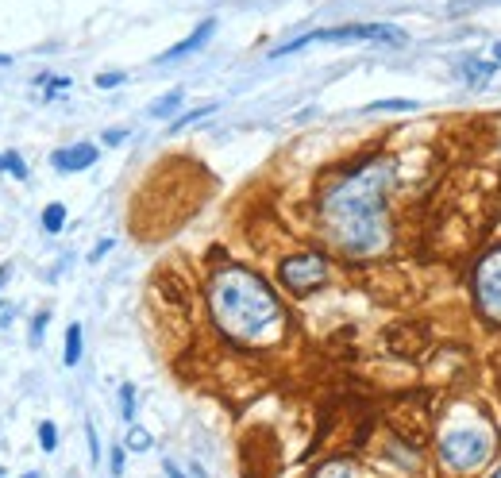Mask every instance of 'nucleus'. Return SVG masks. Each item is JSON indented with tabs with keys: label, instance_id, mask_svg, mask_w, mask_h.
Instances as JSON below:
<instances>
[{
	"label": "nucleus",
	"instance_id": "obj_12",
	"mask_svg": "<svg viewBox=\"0 0 501 478\" xmlns=\"http://www.w3.org/2000/svg\"><path fill=\"white\" fill-rule=\"evenodd\" d=\"M62 228H66V204H58V201L47 204V209H43V232L58 235Z\"/></svg>",
	"mask_w": 501,
	"mask_h": 478
},
{
	"label": "nucleus",
	"instance_id": "obj_25",
	"mask_svg": "<svg viewBox=\"0 0 501 478\" xmlns=\"http://www.w3.org/2000/svg\"><path fill=\"white\" fill-rule=\"evenodd\" d=\"M109 463H112V474H124V448H112Z\"/></svg>",
	"mask_w": 501,
	"mask_h": 478
},
{
	"label": "nucleus",
	"instance_id": "obj_31",
	"mask_svg": "<svg viewBox=\"0 0 501 478\" xmlns=\"http://www.w3.org/2000/svg\"><path fill=\"white\" fill-rule=\"evenodd\" d=\"M0 66H12V59H8V54H0Z\"/></svg>",
	"mask_w": 501,
	"mask_h": 478
},
{
	"label": "nucleus",
	"instance_id": "obj_17",
	"mask_svg": "<svg viewBox=\"0 0 501 478\" xmlns=\"http://www.w3.org/2000/svg\"><path fill=\"white\" fill-rule=\"evenodd\" d=\"M313 478H351V463H343V459H335V463H324V467H316Z\"/></svg>",
	"mask_w": 501,
	"mask_h": 478
},
{
	"label": "nucleus",
	"instance_id": "obj_9",
	"mask_svg": "<svg viewBox=\"0 0 501 478\" xmlns=\"http://www.w3.org/2000/svg\"><path fill=\"white\" fill-rule=\"evenodd\" d=\"M182 101H185V93H182V89H170V93L162 97V101H154L147 112H151L154 120H166V116H174V112L182 109Z\"/></svg>",
	"mask_w": 501,
	"mask_h": 478
},
{
	"label": "nucleus",
	"instance_id": "obj_7",
	"mask_svg": "<svg viewBox=\"0 0 501 478\" xmlns=\"http://www.w3.org/2000/svg\"><path fill=\"white\" fill-rule=\"evenodd\" d=\"M97 147L93 143H73V147H62V151L51 154L54 170H62V174H78V170H89L97 162Z\"/></svg>",
	"mask_w": 501,
	"mask_h": 478
},
{
	"label": "nucleus",
	"instance_id": "obj_34",
	"mask_svg": "<svg viewBox=\"0 0 501 478\" xmlns=\"http://www.w3.org/2000/svg\"><path fill=\"white\" fill-rule=\"evenodd\" d=\"M23 478H39V474H23Z\"/></svg>",
	"mask_w": 501,
	"mask_h": 478
},
{
	"label": "nucleus",
	"instance_id": "obj_21",
	"mask_svg": "<svg viewBox=\"0 0 501 478\" xmlns=\"http://www.w3.org/2000/svg\"><path fill=\"white\" fill-rule=\"evenodd\" d=\"M47 324H51V312H39L35 320H31V343L39 348V340L47 336Z\"/></svg>",
	"mask_w": 501,
	"mask_h": 478
},
{
	"label": "nucleus",
	"instance_id": "obj_32",
	"mask_svg": "<svg viewBox=\"0 0 501 478\" xmlns=\"http://www.w3.org/2000/svg\"><path fill=\"white\" fill-rule=\"evenodd\" d=\"M494 59H497V62H501V43H497V47H494Z\"/></svg>",
	"mask_w": 501,
	"mask_h": 478
},
{
	"label": "nucleus",
	"instance_id": "obj_15",
	"mask_svg": "<svg viewBox=\"0 0 501 478\" xmlns=\"http://www.w3.org/2000/svg\"><path fill=\"white\" fill-rule=\"evenodd\" d=\"M135 386L131 382H124L120 386V413H124V420H135Z\"/></svg>",
	"mask_w": 501,
	"mask_h": 478
},
{
	"label": "nucleus",
	"instance_id": "obj_22",
	"mask_svg": "<svg viewBox=\"0 0 501 478\" xmlns=\"http://www.w3.org/2000/svg\"><path fill=\"white\" fill-rule=\"evenodd\" d=\"M85 436H89V455H93V463H101V443H97V428H93V420H85Z\"/></svg>",
	"mask_w": 501,
	"mask_h": 478
},
{
	"label": "nucleus",
	"instance_id": "obj_4",
	"mask_svg": "<svg viewBox=\"0 0 501 478\" xmlns=\"http://www.w3.org/2000/svg\"><path fill=\"white\" fill-rule=\"evenodd\" d=\"M490 451H494L490 428H451L440 436V459L451 471H474L490 459Z\"/></svg>",
	"mask_w": 501,
	"mask_h": 478
},
{
	"label": "nucleus",
	"instance_id": "obj_29",
	"mask_svg": "<svg viewBox=\"0 0 501 478\" xmlns=\"http://www.w3.org/2000/svg\"><path fill=\"white\" fill-rule=\"evenodd\" d=\"M8 274H12V262H0V290H4V282H8Z\"/></svg>",
	"mask_w": 501,
	"mask_h": 478
},
{
	"label": "nucleus",
	"instance_id": "obj_28",
	"mask_svg": "<svg viewBox=\"0 0 501 478\" xmlns=\"http://www.w3.org/2000/svg\"><path fill=\"white\" fill-rule=\"evenodd\" d=\"M162 467H166V478H185L182 471H178V463H170V459H166V463H162Z\"/></svg>",
	"mask_w": 501,
	"mask_h": 478
},
{
	"label": "nucleus",
	"instance_id": "obj_13",
	"mask_svg": "<svg viewBox=\"0 0 501 478\" xmlns=\"http://www.w3.org/2000/svg\"><path fill=\"white\" fill-rule=\"evenodd\" d=\"M0 170H4V174H12L16 181H27V162H23L16 151L0 154Z\"/></svg>",
	"mask_w": 501,
	"mask_h": 478
},
{
	"label": "nucleus",
	"instance_id": "obj_19",
	"mask_svg": "<svg viewBox=\"0 0 501 478\" xmlns=\"http://www.w3.org/2000/svg\"><path fill=\"white\" fill-rule=\"evenodd\" d=\"M35 81L43 85L47 97H58V93H66V89H70V78H47V73H43V78H35Z\"/></svg>",
	"mask_w": 501,
	"mask_h": 478
},
{
	"label": "nucleus",
	"instance_id": "obj_2",
	"mask_svg": "<svg viewBox=\"0 0 501 478\" xmlns=\"http://www.w3.org/2000/svg\"><path fill=\"white\" fill-rule=\"evenodd\" d=\"M212 324L240 348H270L285 336V309L262 274L247 266H220L209 278Z\"/></svg>",
	"mask_w": 501,
	"mask_h": 478
},
{
	"label": "nucleus",
	"instance_id": "obj_14",
	"mask_svg": "<svg viewBox=\"0 0 501 478\" xmlns=\"http://www.w3.org/2000/svg\"><path fill=\"white\" fill-rule=\"evenodd\" d=\"M151 432L147 428H139V424H131L128 428V436H124V448H131V451H151Z\"/></svg>",
	"mask_w": 501,
	"mask_h": 478
},
{
	"label": "nucleus",
	"instance_id": "obj_8",
	"mask_svg": "<svg viewBox=\"0 0 501 478\" xmlns=\"http://www.w3.org/2000/svg\"><path fill=\"white\" fill-rule=\"evenodd\" d=\"M212 31H216V20L209 16V20H201L193 31H189V39H182V43H174V47H170V51L162 54L159 62H178V59H189L193 51H201V47L209 43V39H212Z\"/></svg>",
	"mask_w": 501,
	"mask_h": 478
},
{
	"label": "nucleus",
	"instance_id": "obj_18",
	"mask_svg": "<svg viewBox=\"0 0 501 478\" xmlns=\"http://www.w3.org/2000/svg\"><path fill=\"white\" fill-rule=\"evenodd\" d=\"M416 101H374L366 104V112H413Z\"/></svg>",
	"mask_w": 501,
	"mask_h": 478
},
{
	"label": "nucleus",
	"instance_id": "obj_11",
	"mask_svg": "<svg viewBox=\"0 0 501 478\" xmlns=\"http://www.w3.org/2000/svg\"><path fill=\"white\" fill-rule=\"evenodd\" d=\"M490 73H494V62H486V59L463 62V78L471 81V85H482V81H490Z\"/></svg>",
	"mask_w": 501,
	"mask_h": 478
},
{
	"label": "nucleus",
	"instance_id": "obj_24",
	"mask_svg": "<svg viewBox=\"0 0 501 478\" xmlns=\"http://www.w3.org/2000/svg\"><path fill=\"white\" fill-rule=\"evenodd\" d=\"M482 4H501V0H455L451 12H466V8H482Z\"/></svg>",
	"mask_w": 501,
	"mask_h": 478
},
{
	"label": "nucleus",
	"instance_id": "obj_10",
	"mask_svg": "<svg viewBox=\"0 0 501 478\" xmlns=\"http://www.w3.org/2000/svg\"><path fill=\"white\" fill-rule=\"evenodd\" d=\"M62 362H66V367H78V362H81V324H78V320L66 328V351H62Z\"/></svg>",
	"mask_w": 501,
	"mask_h": 478
},
{
	"label": "nucleus",
	"instance_id": "obj_26",
	"mask_svg": "<svg viewBox=\"0 0 501 478\" xmlns=\"http://www.w3.org/2000/svg\"><path fill=\"white\" fill-rule=\"evenodd\" d=\"M124 139H128V131H124V128H120V131H104V143H109V147H120Z\"/></svg>",
	"mask_w": 501,
	"mask_h": 478
},
{
	"label": "nucleus",
	"instance_id": "obj_30",
	"mask_svg": "<svg viewBox=\"0 0 501 478\" xmlns=\"http://www.w3.org/2000/svg\"><path fill=\"white\" fill-rule=\"evenodd\" d=\"M189 478H209V474H204L201 463H193V467H189Z\"/></svg>",
	"mask_w": 501,
	"mask_h": 478
},
{
	"label": "nucleus",
	"instance_id": "obj_1",
	"mask_svg": "<svg viewBox=\"0 0 501 478\" xmlns=\"http://www.w3.org/2000/svg\"><path fill=\"white\" fill-rule=\"evenodd\" d=\"M393 185V162L371 159L335 178L320 197V224L335 251L347 259H374L390 247L385 193Z\"/></svg>",
	"mask_w": 501,
	"mask_h": 478
},
{
	"label": "nucleus",
	"instance_id": "obj_5",
	"mask_svg": "<svg viewBox=\"0 0 501 478\" xmlns=\"http://www.w3.org/2000/svg\"><path fill=\"white\" fill-rule=\"evenodd\" d=\"M278 282L290 293H297V298L320 290V286L328 282V255L324 251H297V255H290V259H282Z\"/></svg>",
	"mask_w": 501,
	"mask_h": 478
},
{
	"label": "nucleus",
	"instance_id": "obj_6",
	"mask_svg": "<svg viewBox=\"0 0 501 478\" xmlns=\"http://www.w3.org/2000/svg\"><path fill=\"white\" fill-rule=\"evenodd\" d=\"M471 290L482 317L501 324V247H494V251H486L478 259V266L471 274Z\"/></svg>",
	"mask_w": 501,
	"mask_h": 478
},
{
	"label": "nucleus",
	"instance_id": "obj_23",
	"mask_svg": "<svg viewBox=\"0 0 501 478\" xmlns=\"http://www.w3.org/2000/svg\"><path fill=\"white\" fill-rule=\"evenodd\" d=\"M124 85V73H97V89H116Z\"/></svg>",
	"mask_w": 501,
	"mask_h": 478
},
{
	"label": "nucleus",
	"instance_id": "obj_33",
	"mask_svg": "<svg viewBox=\"0 0 501 478\" xmlns=\"http://www.w3.org/2000/svg\"><path fill=\"white\" fill-rule=\"evenodd\" d=\"M490 478H501V467H497V471H494V474H490Z\"/></svg>",
	"mask_w": 501,
	"mask_h": 478
},
{
	"label": "nucleus",
	"instance_id": "obj_3",
	"mask_svg": "<svg viewBox=\"0 0 501 478\" xmlns=\"http://www.w3.org/2000/svg\"><path fill=\"white\" fill-rule=\"evenodd\" d=\"M313 43H390V47H405V31L393 27V23H343V27H320L309 31L301 39H290V43L274 47L270 59H285V54H297Z\"/></svg>",
	"mask_w": 501,
	"mask_h": 478
},
{
	"label": "nucleus",
	"instance_id": "obj_27",
	"mask_svg": "<svg viewBox=\"0 0 501 478\" xmlns=\"http://www.w3.org/2000/svg\"><path fill=\"white\" fill-rule=\"evenodd\" d=\"M109 251H112V239H101V243L93 247V255H89V259L97 262V259H104V255H109Z\"/></svg>",
	"mask_w": 501,
	"mask_h": 478
},
{
	"label": "nucleus",
	"instance_id": "obj_16",
	"mask_svg": "<svg viewBox=\"0 0 501 478\" xmlns=\"http://www.w3.org/2000/svg\"><path fill=\"white\" fill-rule=\"evenodd\" d=\"M212 104H204V109H193V112H185V116H174V123H170V131H182L189 128V123H197V120H204V116H212Z\"/></svg>",
	"mask_w": 501,
	"mask_h": 478
},
{
	"label": "nucleus",
	"instance_id": "obj_20",
	"mask_svg": "<svg viewBox=\"0 0 501 478\" xmlns=\"http://www.w3.org/2000/svg\"><path fill=\"white\" fill-rule=\"evenodd\" d=\"M39 443H43V451H54V448H58V432H54V420H43V424H39Z\"/></svg>",
	"mask_w": 501,
	"mask_h": 478
}]
</instances>
